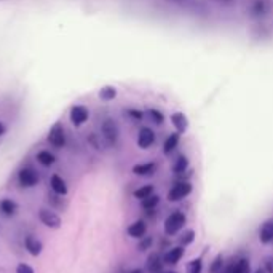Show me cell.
<instances>
[{"label":"cell","instance_id":"obj_14","mask_svg":"<svg viewBox=\"0 0 273 273\" xmlns=\"http://www.w3.org/2000/svg\"><path fill=\"white\" fill-rule=\"evenodd\" d=\"M171 123L174 125L177 133H185L187 128H189V120H187V117L181 112H176L171 115Z\"/></svg>","mask_w":273,"mask_h":273},{"label":"cell","instance_id":"obj_6","mask_svg":"<svg viewBox=\"0 0 273 273\" xmlns=\"http://www.w3.org/2000/svg\"><path fill=\"white\" fill-rule=\"evenodd\" d=\"M90 118V112L85 106H74L70 109V121L75 128H80Z\"/></svg>","mask_w":273,"mask_h":273},{"label":"cell","instance_id":"obj_17","mask_svg":"<svg viewBox=\"0 0 273 273\" xmlns=\"http://www.w3.org/2000/svg\"><path fill=\"white\" fill-rule=\"evenodd\" d=\"M182 256H184V249L182 248H172V249L168 251L166 254H164L163 261L166 264H177L182 259Z\"/></svg>","mask_w":273,"mask_h":273},{"label":"cell","instance_id":"obj_25","mask_svg":"<svg viewBox=\"0 0 273 273\" xmlns=\"http://www.w3.org/2000/svg\"><path fill=\"white\" fill-rule=\"evenodd\" d=\"M267 11V5H265L264 0H256L251 6V13L254 14V16H262V14Z\"/></svg>","mask_w":273,"mask_h":273},{"label":"cell","instance_id":"obj_34","mask_svg":"<svg viewBox=\"0 0 273 273\" xmlns=\"http://www.w3.org/2000/svg\"><path fill=\"white\" fill-rule=\"evenodd\" d=\"M5 131H6V126L2 123V121H0V138H2V136L5 134Z\"/></svg>","mask_w":273,"mask_h":273},{"label":"cell","instance_id":"obj_21","mask_svg":"<svg viewBox=\"0 0 273 273\" xmlns=\"http://www.w3.org/2000/svg\"><path fill=\"white\" fill-rule=\"evenodd\" d=\"M189 168V160H187L185 155H179L176 158L174 164H172V171L176 172V174H182V172Z\"/></svg>","mask_w":273,"mask_h":273},{"label":"cell","instance_id":"obj_36","mask_svg":"<svg viewBox=\"0 0 273 273\" xmlns=\"http://www.w3.org/2000/svg\"><path fill=\"white\" fill-rule=\"evenodd\" d=\"M256 273H267V272H265V270H257Z\"/></svg>","mask_w":273,"mask_h":273},{"label":"cell","instance_id":"obj_4","mask_svg":"<svg viewBox=\"0 0 273 273\" xmlns=\"http://www.w3.org/2000/svg\"><path fill=\"white\" fill-rule=\"evenodd\" d=\"M101 133H103V138L109 144H117L118 136H120V129H118L117 121L112 120V118L104 120L103 125H101Z\"/></svg>","mask_w":273,"mask_h":273},{"label":"cell","instance_id":"obj_32","mask_svg":"<svg viewBox=\"0 0 273 273\" xmlns=\"http://www.w3.org/2000/svg\"><path fill=\"white\" fill-rule=\"evenodd\" d=\"M128 115L134 120H142L144 118V113L139 112V110H128Z\"/></svg>","mask_w":273,"mask_h":273},{"label":"cell","instance_id":"obj_12","mask_svg":"<svg viewBox=\"0 0 273 273\" xmlns=\"http://www.w3.org/2000/svg\"><path fill=\"white\" fill-rule=\"evenodd\" d=\"M126 232L131 238H144V235L147 233V224L144 220H136L134 224L128 227Z\"/></svg>","mask_w":273,"mask_h":273},{"label":"cell","instance_id":"obj_9","mask_svg":"<svg viewBox=\"0 0 273 273\" xmlns=\"http://www.w3.org/2000/svg\"><path fill=\"white\" fill-rule=\"evenodd\" d=\"M24 248L32 257H37L43 251V243L35 235H26L24 236Z\"/></svg>","mask_w":273,"mask_h":273},{"label":"cell","instance_id":"obj_29","mask_svg":"<svg viewBox=\"0 0 273 273\" xmlns=\"http://www.w3.org/2000/svg\"><path fill=\"white\" fill-rule=\"evenodd\" d=\"M16 273H35V270H34L29 264L19 262V264L16 265Z\"/></svg>","mask_w":273,"mask_h":273},{"label":"cell","instance_id":"obj_23","mask_svg":"<svg viewBox=\"0 0 273 273\" xmlns=\"http://www.w3.org/2000/svg\"><path fill=\"white\" fill-rule=\"evenodd\" d=\"M158 203H160V197L158 195H150L147 198L141 200V206L144 208V210H154Z\"/></svg>","mask_w":273,"mask_h":273},{"label":"cell","instance_id":"obj_24","mask_svg":"<svg viewBox=\"0 0 273 273\" xmlns=\"http://www.w3.org/2000/svg\"><path fill=\"white\" fill-rule=\"evenodd\" d=\"M152 193H154V185H144V187H141V189L134 190V197L138 200H144V198L152 195Z\"/></svg>","mask_w":273,"mask_h":273},{"label":"cell","instance_id":"obj_30","mask_svg":"<svg viewBox=\"0 0 273 273\" xmlns=\"http://www.w3.org/2000/svg\"><path fill=\"white\" fill-rule=\"evenodd\" d=\"M193 238H195V232H193V230H187V232L182 235L181 243L185 246V244H190V243L193 241Z\"/></svg>","mask_w":273,"mask_h":273},{"label":"cell","instance_id":"obj_20","mask_svg":"<svg viewBox=\"0 0 273 273\" xmlns=\"http://www.w3.org/2000/svg\"><path fill=\"white\" fill-rule=\"evenodd\" d=\"M179 134H181V133H172L171 136H168L166 141H164V144H163V152L166 154V155H169L172 150L177 147V144H179Z\"/></svg>","mask_w":273,"mask_h":273},{"label":"cell","instance_id":"obj_28","mask_svg":"<svg viewBox=\"0 0 273 273\" xmlns=\"http://www.w3.org/2000/svg\"><path fill=\"white\" fill-rule=\"evenodd\" d=\"M222 267H224V259H222V256H218L211 264V273H220Z\"/></svg>","mask_w":273,"mask_h":273},{"label":"cell","instance_id":"obj_33","mask_svg":"<svg viewBox=\"0 0 273 273\" xmlns=\"http://www.w3.org/2000/svg\"><path fill=\"white\" fill-rule=\"evenodd\" d=\"M267 273H273V261L272 259H267V270H265Z\"/></svg>","mask_w":273,"mask_h":273},{"label":"cell","instance_id":"obj_10","mask_svg":"<svg viewBox=\"0 0 273 273\" xmlns=\"http://www.w3.org/2000/svg\"><path fill=\"white\" fill-rule=\"evenodd\" d=\"M19 211V205L13 198H2L0 200V214H3L5 218H13Z\"/></svg>","mask_w":273,"mask_h":273},{"label":"cell","instance_id":"obj_3","mask_svg":"<svg viewBox=\"0 0 273 273\" xmlns=\"http://www.w3.org/2000/svg\"><path fill=\"white\" fill-rule=\"evenodd\" d=\"M18 182L23 189H34L40 182V176L32 168H23L18 172Z\"/></svg>","mask_w":273,"mask_h":273},{"label":"cell","instance_id":"obj_27","mask_svg":"<svg viewBox=\"0 0 273 273\" xmlns=\"http://www.w3.org/2000/svg\"><path fill=\"white\" fill-rule=\"evenodd\" d=\"M201 269H203L201 259H193V261L187 265V273H201Z\"/></svg>","mask_w":273,"mask_h":273},{"label":"cell","instance_id":"obj_22","mask_svg":"<svg viewBox=\"0 0 273 273\" xmlns=\"http://www.w3.org/2000/svg\"><path fill=\"white\" fill-rule=\"evenodd\" d=\"M99 98L103 101H112L117 98V88L115 86H104V88L99 90Z\"/></svg>","mask_w":273,"mask_h":273},{"label":"cell","instance_id":"obj_26","mask_svg":"<svg viewBox=\"0 0 273 273\" xmlns=\"http://www.w3.org/2000/svg\"><path fill=\"white\" fill-rule=\"evenodd\" d=\"M147 117H149L150 120H152L155 125H162L163 120H164L163 113H162L160 110H155V109H150V110L147 112Z\"/></svg>","mask_w":273,"mask_h":273},{"label":"cell","instance_id":"obj_7","mask_svg":"<svg viewBox=\"0 0 273 273\" xmlns=\"http://www.w3.org/2000/svg\"><path fill=\"white\" fill-rule=\"evenodd\" d=\"M192 192V185L189 182H177L172 185V189L168 192V200L169 201H179L185 198Z\"/></svg>","mask_w":273,"mask_h":273},{"label":"cell","instance_id":"obj_13","mask_svg":"<svg viewBox=\"0 0 273 273\" xmlns=\"http://www.w3.org/2000/svg\"><path fill=\"white\" fill-rule=\"evenodd\" d=\"M35 160H37V163L40 164V166L50 168V166H53L55 164L56 157H55V154L50 152V150H40V152L35 155Z\"/></svg>","mask_w":273,"mask_h":273},{"label":"cell","instance_id":"obj_1","mask_svg":"<svg viewBox=\"0 0 273 273\" xmlns=\"http://www.w3.org/2000/svg\"><path fill=\"white\" fill-rule=\"evenodd\" d=\"M37 216H39V220L42 222V224L50 230H59L62 227L61 216L55 213L53 210H50V208H40Z\"/></svg>","mask_w":273,"mask_h":273},{"label":"cell","instance_id":"obj_16","mask_svg":"<svg viewBox=\"0 0 273 273\" xmlns=\"http://www.w3.org/2000/svg\"><path fill=\"white\" fill-rule=\"evenodd\" d=\"M155 163L149 162V163H141V164H136L133 168V172L136 176H152L155 172Z\"/></svg>","mask_w":273,"mask_h":273},{"label":"cell","instance_id":"obj_19","mask_svg":"<svg viewBox=\"0 0 273 273\" xmlns=\"http://www.w3.org/2000/svg\"><path fill=\"white\" fill-rule=\"evenodd\" d=\"M251 272V265L248 259H240L236 261L232 267L228 269V273H249Z\"/></svg>","mask_w":273,"mask_h":273},{"label":"cell","instance_id":"obj_11","mask_svg":"<svg viewBox=\"0 0 273 273\" xmlns=\"http://www.w3.org/2000/svg\"><path fill=\"white\" fill-rule=\"evenodd\" d=\"M155 142V134L150 128H141L138 134V146L141 149H149Z\"/></svg>","mask_w":273,"mask_h":273},{"label":"cell","instance_id":"obj_5","mask_svg":"<svg viewBox=\"0 0 273 273\" xmlns=\"http://www.w3.org/2000/svg\"><path fill=\"white\" fill-rule=\"evenodd\" d=\"M47 139L56 149H61V147L66 146V131H64L62 125L61 123H55L53 128L48 131Z\"/></svg>","mask_w":273,"mask_h":273},{"label":"cell","instance_id":"obj_18","mask_svg":"<svg viewBox=\"0 0 273 273\" xmlns=\"http://www.w3.org/2000/svg\"><path fill=\"white\" fill-rule=\"evenodd\" d=\"M162 257L158 256L157 253L150 254L149 259H147V269L150 273H160L162 272Z\"/></svg>","mask_w":273,"mask_h":273},{"label":"cell","instance_id":"obj_31","mask_svg":"<svg viewBox=\"0 0 273 273\" xmlns=\"http://www.w3.org/2000/svg\"><path fill=\"white\" fill-rule=\"evenodd\" d=\"M150 244H152V238H150V236H146V238H142L141 243L138 244V249L139 251H146V249L150 248Z\"/></svg>","mask_w":273,"mask_h":273},{"label":"cell","instance_id":"obj_35","mask_svg":"<svg viewBox=\"0 0 273 273\" xmlns=\"http://www.w3.org/2000/svg\"><path fill=\"white\" fill-rule=\"evenodd\" d=\"M129 273H144L141 269H134V270H131V272H129Z\"/></svg>","mask_w":273,"mask_h":273},{"label":"cell","instance_id":"obj_8","mask_svg":"<svg viewBox=\"0 0 273 273\" xmlns=\"http://www.w3.org/2000/svg\"><path fill=\"white\" fill-rule=\"evenodd\" d=\"M50 189H52L53 193L57 197H66L69 193L67 182L64 181L59 174H53L52 177H50Z\"/></svg>","mask_w":273,"mask_h":273},{"label":"cell","instance_id":"obj_37","mask_svg":"<svg viewBox=\"0 0 273 273\" xmlns=\"http://www.w3.org/2000/svg\"><path fill=\"white\" fill-rule=\"evenodd\" d=\"M166 273H176V272H166Z\"/></svg>","mask_w":273,"mask_h":273},{"label":"cell","instance_id":"obj_15","mask_svg":"<svg viewBox=\"0 0 273 273\" xmlns=\"http://www.w3.org/2000/svg\"><path fill=\"white\" fill-rule=\"evenodd\" d=\"M259 240L264 244H269L273 241V220L265 222V224L259 230Z\"/></svg>","mask_w":273,"mask_h":273},{"label":"cell","instance_id":"obj_2","mask_svg":"<svg viewBox=\"0 0 273 273\" xmlns=\"http://www.w3.org/2000/svg\"><path fill=\"white\" fill-rule=\"evenodd\" d=\"M185 225V216L181 211H174L164 220V232L166 235H176Z\"/></svg>","mask_w":273,"mask_h":273}]
</instances>
